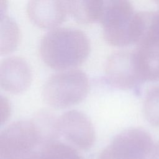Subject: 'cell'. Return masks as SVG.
<instances>
[{
	"mask_svg": "<svg viewBox=\"0 0 159 159\" xmlns=\"http://www.w3.org/2000/svg\"><path fill=\"white\" fill-rule=\"evenodd\" d=\"M18 159H40V150L39 151L35 150Z\"/></svg>",
	"mask_w": 159,
	"mask_h": 159,
	"instance_id": "obj_17",
	"label": "cell"
},
{
	"mask_svg": "<svg viewBox=\"0 0 159 159\" xmlns=\"http://www.w3.org/2000/svg\"><path fill=\"white\" fill-rule=\"evenodd\" d=\"M57 129L71 146L82 150H89L94 144L95 132L88 117L77 110L68 111L57 119Z\"/></svg>",
	"mask_w": 159,
	"mask_h": 159,
	"instance_id": "obj_6",
	"label": "cell"
},
{
	"mask_svg": "<svg viewBox=\"0 0 159 159\" xmlns=\"http://www.w3.org/2000/svg\"><path fill=\"white\" fill-rule=\"evenodd\" d=\"M66 0H29L27 13L30 21L41 29H54L66 19Z\"/></svg>",
	"mask_w": 159,
	"mask_h": 159,
	"instance_id": "obj_8",
	"label": "cell"
},
{
	"mask_svg": "<svg viewBox=\"0 0 159 159\" xmlns=\"http://www.w3.org/2000/svg\"><path fill=\"white\" fill-rule=\"evenodd\" d=\"M89 89V82L86 73L75 68L60 71L49 77L43 88L42 96L49 106L65 109L81 102Z\"/></svg>",
	"mask_w": 159,
	"mask_h": 159,
	"instance_id": "obj_2",
	"label": "cell"
},
{
	"mask_svg": "<svg viewBox=\"0 0 159 159\" xmlns=\"http://www.w3.org/2000/svg\"><path fill=\"white\" fill-rule=\"evenodd\" d=\"M143 111L148 122L159 127V85L153 86L147 91L143 101Z\"/></svg>",
	"mask_w": 159,
	"mask_h": 159,
	"instance_id": "obj_15",
	"label": "cell"
},
{
	"mask_svg": "<svg viewBox=\"0 0 159 159\" xmlns=\"http://www.w3.org/2000/svg\"><path fill=\"white\" fill-rule=\"evenodd\" d=\"M32 80L29 63L19 57H11L3 60L0 65V84L6 91L18 94L25 91Z\"/></svg>",
	"mask_w": 159,
	"mask_h": 159,
	"instance_id": "obj_9",
	"label": "cell"
},
{
	"mask_svg": "<svg viewBox=\"0 0 159 159\" xmlns=\"http://www.w3.org/2000/svg\"><path fill=\"white\" fill-rule=\"evenodd\" d=\"M153 146L151 135L141 128H130L116 135L97 159H148Z\"/></svg>",
	"mask_w": 159,
	"mask_h": 159,
	"instance_id": "obj_5",
	"label": "cell"
},
{
	"mask_svg": "<svg viewBox=\"0 0 159 159\" xmlns=\"http://www.w3.org/2000/svg\"><path fill=\"white\" fill-rule=\"evenodd\" d=\"M19 40V31L15 22L8 16H1V54L6 55L14 51Z\"/></svg>",
	"mask_w": 159,
	"mask_h": 159,
	"instance_id": "obj_14",
	"label": "cell"
},
{
	"mask_svg": "<svg viewBox=\"0 0 159 159\" xmlns=\"http://www.w3.org/2000/svg\"><path fill=\"white\" fill-rule=\"evenodd\" d=\"M40 156V159H84L73 146L55 140L42 145Z\"/></svg>",
	"mask_w": 159,
	"mask_h": 159,
	"instance_id": "obj_13",
	"label": "cell"
},
{
	"mask_svg": "<svg viewBox=\"0 0 159 159\" xmlns=\"http://www.w3.org/2000/svg\"><path fill=\"white\" fill-rule=\"evenodd\" d=\"M90 43L81 30L68 27L53 29L42 38L40 53L50 68L63 71L75 69L87 59Z\"/></svg>",
	"mask_w": 159,
	"mask_h": 159,
	"instance_id": "obj_1",
	"label": "cell"
},
{
	"mask_svg": "<svg viewBox=\"0 0 159 159\" xmlns=\"http://www.w3.org/2000/svg\"><path fill=\"white\" fill-rule=\"evenodd\" d=\"M135 14L130 0H104L98 22L107 43L115 47L134 44L132 27Z\"/></svg>",
	"mask_w": 159,
	"mask_h": 159,
	"instance_id": "obj_3",
	"label": "cell"
},
{
	"mask_svg": "<svg viewBox=\"0 0 159 159\" xmlns=\"http://www.w3.org/2000/svg\"><path fill=\"white\" fill-rule=\"evenodd\" d=\"M132 36L133 43L137 46L159 43V12L135 13Z\"/></svg>",
	"mask_w": 159,
	"mask_h": 159,
	"instance_id": "obj_10",
	"label": "cell"
},
{
	"mask_svg": "<svg viewBox=\"0 0 159 159\" xmlns=\"http://www.w3.org/2000/svg\"><path fill=\"white\" fill-rule=\"evenodd\" d=\"M43 143L40 130L33 120H19L8 125L0 134V159H18Z\"/></svg>",
	"mask_w": 159,
	"mask_h": 159,
	"instance_id": "obj_4",
	"label": "cell"
},
{
	"mask_svg": "<svg viewBox=\"0 0 159 159\" xmlns=\"http://www.w3.org/2000/svg\"><path fill=\"white\" fill-rule=\"evenodd\" d=\"M107 81L120 89H130L137 86L140 81L135 68L133 51H120L111 55L105 66Z\"/></svg>",
	"mask_w": 159,
	"mask_h": 159,
	"instance_id": "obj_7",
	"label": "cell"
},
{
	"mask_svg": "<svg viewBox=\"0 0 159 159\" xmlns=\"http://www.w3.org/2000/svg\"><path fill=\"white\" fill-rule=\"evenodd\" d=\"M152 1L159 7V0H152Z\"/></svg>",
	"mask_w": 159,
	"mask_h": 159,
	"instance_id": "obj_18",
	"label": "cell"
},
{
	"mask_svg": "<svg viewBox=\"0 0 159 159\" xmlns=\"http://www.w3.org/2000/svg\"><path fill=\"white\" fill-rule=\"evenodd\" d=\"M68 12L81 24H91L99 20L104 0H66Z\"/></svg>",
	"mask_w": 159,
	"mask_h": 159,
	"instance_id": "obj_12",
	"label": "cell"
},
{
	"mask_svg": "<svg viewBox=\"0 0 159 159\" xmlns=\"http://www.w3.org/2000/svg\"><path fill=\"white\" fill-rule=\"evenodd\" d=\"M148 159H159V141L153 144Z\"/></svg>",
	"mask_w": 159,
	"mask_h": 159,
	"instance_id": "obj_16",
	"label": "cell"
},
{
	"mask_svg": "<svg viewBox=\"0 0 159 159\" xmlns=\"http://www.w3.org/2000/svg\"><path fill=\"white\" fill-rule=\"evenodd\" d=\"M133 53L140 81H159V43L137 46Z\"/></svg>",
	"mask_w": 159,
	"mask_h": 159,
	"instance_id": "obj_11",
	"label": "cell"
}]
</instances>
